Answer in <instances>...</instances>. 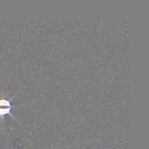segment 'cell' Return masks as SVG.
Masks as SVG:
<instances>
[{"label":"cell","instance_id":"obj_1","mask_svg":"<svg viewBox=\"0 0 149 149\" xmlns=\"http://www.w3.org/2000/svg\"><path fill=\"white\" fill-rule=\"evenodd\" d=\"M11 109V106L9 100L1 99L0 100V116H3L5 114L10 113V111Z\"/></svg>","mask_w":149,"mask_h":149}]
</instances>
